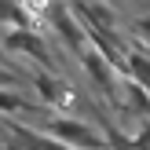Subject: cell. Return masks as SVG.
<instances>
[{"mask_svg":"<svg viewBox=\"0 0 150 150\" xmlns=\"http://www.w3.org/2000/svg\"><path fill=\"white\" fill-rule=\"evenodd\" d=\"M0 26H18V29H29V15L18 0H0Z\"/></svg>","mask_w":150,"mask_h":150,"instance_id":"obj_6","label":"cell"},{"mask_svg":"<svg viewBox=\"0 0 150 150\" xmlns=\"http://www.w3.org/2000/svg\"><path fill=\"white\" fill-rule=\"evenodd\" d=\"M139 29H143V33L150 37V18H143V22H139Z\"/></svg>","mask_w":150,"mask_h":150,"instance_id":"obj_10","label":"cell"},{"mask_svg":"<svg viewBox=\"0 0 150 150\" xmlns=\"http://www.w3.org/2000/svg\"><path fill=\"white\" fill-rule=\"evenodd\" d=\"M4 51H18V55H26V59H33L37 66H44V70L51 73V48L44 44V37H37L33 29H11V33H4Z\"/></svg>","mask_w":150,"mask_h":150,"instance_id":"obj_2","label":"cell"},{"mask_svg":"<svg viewBox=\"0 0 150 150\" xmlns=\"http://www.w3.org/2000/svg\"><path fill=\"white\" fill-rule=\"evenodd\" d=\"M44 136L59 139V143H66L73 150H106L110 146L99 128H92L88 121H77V117H48Z\"/></svg>","mask_w":150,"mask_h":150,"instance_id":"obj_1","label":"cell"},{"mask_svg":"<svg viewBox=\"0 0 150 150\" xmlns=\"http://www.w3.org/2000/svg\"><path fill=\"white\" fill-rule=\"evenodd\" d=\"M26 106V99H22L18 92H11V88H0V114H22Z\"/></svg>","mask_w":150,"mask_h":150,"instance_id":"obj_7","label":"cell"},{"mask_svg":"<svg viewBox=\"0 0 150 150\" xmlns=\"http://www.w3.org/2000/svg\"><path fill=\"white\" fill-rule=\"evenodd\" d=\"M33 88H37V95H40L48 106H66V99H70V84L59 81L55 73H48V70L33 77Z\"/></svg>","mask_w":150,"mask_h":150,"instance_id":"obj_5","label":"cell"},{"mask_svg":"<svg viewBox=\"0 0 150 150\" xmlns=\"http://www.w3.org/2000/svg\"><path fill=\"white\" fill-rule=\"evenodd\" d=\"M48 22L55 26V33L62 37V44L70 51H77V55L84 51V40H88V37H84V26H77V15H73L62 0H51V4H48Z\"/></svg>","mask_w":150,"mask_h":150,"instance_id":"obj_3","label":"cell"},{"mask_svg":"<svg viewBox=\"0 0 150 150\" xmlns=\"http://www.w3.org/2000/svg\"><path fill=\"white\" fill-rule=\"evenodd\" d=\"M81 66H84V73L92 77V84H95V88H103L106 95H114V92H117L114 66H110V62H106V59H103L95 48H84V51H81Z\"/></svg>","mask_w":150,"mask_h":150,"instance_id":"obj_4","label":"cell"},{"mask_svg":"<svg viewBox=\"0 0 150 150\" xmlns=\"http://www.w3.org/2000/svg\"><path fill=\"white\" fill-rule=\"evenodd\" d=\"M15 84H18V73H15L11 66L0 62V88H15Z\"/></svg>","mask_w":150,"mask_h":150,"instance_id":"obj_9","label":"cell"},{"mask_svg":"<svg viewBox=\"0 0 150 150\" xmlns=\"http://www.w3.org/2000/svg\"><path fill=\"white\" fill-rule=\"evenodd\" d=\"M132 146H136V150H150V121L139 125V132L132 136Z\"/></svg>","mask_w":150,"mask_h":150,"instance_id":"obj_8","label":"cell"},{"mask_svg":"<svg viewBox=\"0 0 150 150\" xmlns=\"http://www.w3.org/2000/svg\"><path fill=\"white\" fill-rule=\"evenodd\" d=\"M0 62H4V66H7V55H4V44H0Z\"/></svg>","mask_w":150,"mask_h":150,"instance_id":"obj_11","label":"cell"}]
</instances>
